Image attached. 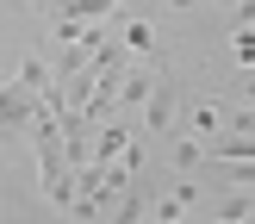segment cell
Masks as SVG:
<instances>
[{"label":"cell","instance_id":"obj_6","mask_svg":"<svg viewBox=\"0 0 255 224\" xmlns=\"http://www.w3.org/2000/svg\"><path fill=\"white\" fill-rule=\"evenodd\" d=\"M218 131V106H212V100H193V106H187V137H212Z\"/></svg>","mask_w":255,"mask_h":224},{"label":"cell","instance_id":"obj_7","mask_svg":"<svg viewBox=\"0 0 255 224\" xmlns=\"http://www.w3.org/2000/svg\"><path fill=\"white\" fill-rule=\"evenodd\" d=\"M12 81H19V87H31V94H44V87H50V75H44V62H37V56H25Z\"/></svg>","mask_w":255,"mask_h":224},{"label":"cell","instance_id":"obj_4","mask_svg":"<svg viewBox=\"0 0 255 224\" xmlns=\"http://www.w3.org/2000/svg\"><path fill=\"white\" fill-rule=\"evenodd\" d=\"M112 199H119V206H112V212H106L100 224H143V212H149V199H156V187H149V174L137 168L131 181H125L119 193H112Z\"/></svg>","mask_w":255,"mask_h":224},{"label":"cell","instance_id":"obj_8","mask_svg":"<svg viewBox=\"0 0 255 224\" xmlns=\"http://www.w3.org/2000/svg\"><path fill=\"white\" fill-rule=\"evenodd\" d=\"M0 224H19V218H12V212H0Z\"/></svg>","mask_w":255,"mask_h":224},{"label":"cell","instance_id":"obj_5","mask_svg":"<svg viewBox=\"0 0 255 224\" xmlns=\"http://www.w3.org/2000/svg\"><path fill=\"white\" fill-rule=\"evenodd\" d=\"M119 50H137V56H149V50H156V25H149L143 12H131V25H125Z\"/></svg>","mask_w":255,"mask_h":224},{"label":"cell","instance_id":"obj_3","mask_svg":"<svg viewBox=\"0 0 255 224\" xmlns=\"http://www.w3.org/2000/svg\"><path fill=\"white\" fill-rule=\"evenodd\" d=\"M44 112V100L31 94V87H19V81H0V137H19V131H31V118Z\"/></svg>","mask_w":255,"mask_h":224},{"label":"cell","instance_id":"obj_2","mask_svg":"<svg viewBox=\"0 0 255 224\" xmlns=\"http://www.w3.org/2000/svg\"><path fill=\"white\" fill-rule=\"evenodd\" d=\"M174 112H181V81H174L168 69H156L149 100H143V131H137V137H162V131L174 124Z\"/></svg>","mask_w":255,"mask_h":224},{"label":"cell","instance_id":"obj_1","mask_svg":"<svg viewBox=\"0 0 255 224\" xmlns=\"http://www.w3.org/2000/svg\"><path fill=\"white\" fill-rule=\"evenodd\" d=\"M199 199H206V187H199L193 174H181L168 193L156 187V199H149V212H143V218H149V224H181V218H193V212H199Z\"/></svg>","mask_w":255,"mask_h":224},{"label":"cell","instance_id":"obj_9","mask_svg":"<svg viewBox=\"0 0 255 224\" xmlns=\"http://www.w3.org/2000/svg\"><path fill=\"white\" fill-rule=\"evenodd\" d=\"M224 6H243V0H224Z\"/></svg>","mask_w":255,"mask_h":224}]
</instances>
